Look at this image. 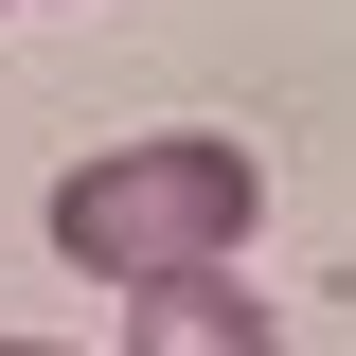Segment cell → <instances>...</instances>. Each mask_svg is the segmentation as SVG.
I'll list each match as a JSON object with an SVG mask.
<instances>
[{"label":"cell","mask_w":356,"mask_h":356,"mask_svg":"<svg viewBox=\"0 0 356 356\" xmlns=\"http://www.w3.org/2000/svg\"><path fill=\"white\" fill-rule=\"evenodd\" d=\"M267 214V161L214 125H143V143H89L54 178V267L89 285H178V267H232Z\"/></svg>","instance_id":"1"},{"label":"cell","mask_w":356,"mask_h":356,"mask_svg":"<svg viewBox=\"0 0 356 356\" xmlns=\"http://www.w3.org/2000/svg\"><path fill=\"white\" fill-rule=\"evenodd\" d=\"M125 356H285V321L232 267H178V285H125Z\"/></svg>","instance_id":"2"},{"label":"cell","mask_w":356,"mask_h":356,"mask_svg":"<svg viewBox=\"0 0 356 356\" xmlns=\"http://www.w3.org/2000/svg\"><path fill=\"white\" fill-rule=\"evenodd\" d=\"M0 356H72V339H0Z\"/></svg>","instance_id":"3"},{"label":"cell","mask_w":356,"mask_h":356,"mask_svg":"<svg viewBox=\"0 0 356 356\" xmlns=\"http://www.w3.org/2000/svg\"><path fill=\"white\" fill-rule=\"evenodd\" d=\"M0 18H18V0H0Z\"/></svg>","instance_id":"4"}]
</instances>
